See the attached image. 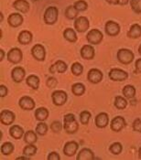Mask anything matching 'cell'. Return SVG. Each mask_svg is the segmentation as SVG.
I'll return each mask as SVG.
<instances>
[{
    "mask_svg": "<svg viewBox=\"0 0 141 160\" xmlns=\"http://www.w3.org/2000/svg\"><path fill=\"white\" fill-rule=\"evenodd\" d=\"M63 128L67 134H75L79 129V123L73 113H67L63 117Z\"/></svg>",
    "mask_w": 141,
    "mask_h": 160,
    "instance_id": "obj_1",
    "label": "cell"
},
{
    "mask_svg": "<svg viewBox=\"0 0 141 160\" xmlns=\"http://www.w3.org/2000/svg\"><path fill=\"white\" fill-rule=\"evenodd\" d=\"M59 18V10L56 7H48L43 15V20L47 25H54L57 23Z\"/></svg>",
    "mask_w": 141,
    "mask_h": 160,
    "instance_id": "obj_2",
    "label": "cell"
},
{
    "mask_svg": "<svg viewBox=\"0 0 141 160\" xmlns=\"http://www.w3.org/2000/svg\"><path fill=\"white\" fill-rule=\"evenodd\" d=\"M116 59L118 62L124 65H128L135 59V54L133 53L132 50L128 49H118L116 53Z\"/></svg>",
    "mask_w": 141,
    "mask_h": 160,
    "instance_id": "obj_3",
    "label": "cell"
},
{
    "mask_svg": "<svg viewBox=\"0 0 141 160\" xmlns=\"http://www.w3.org/2000/svg\"><path fill=\"white\" fill-rule=\"evenodd\" d=\"M103 35L102 31L97 29V28H93L92 30H89L87 35H86V39L88 41V43L91 45H98L102 42Z\"/></svg>",
    "mask_w": 141,
    "mask_h": 160,
    "instance_id": "obj_4",
    "label": "cell"
},
{
    "mask_svg": "<svg viewBox=\"0 0 141 160\" xmlns=\"http://www.w3.org/2000/svg\"><path fill=\"white\" fill-rule=\"evenodd\" d=\"M90 28L89 19L84 16H80L74 20V28L77 32L83 33L87 31Z\"/></svg>",
    "mask_w": 141,
    "mask_h": 160,
    "instance_id": "obj_5",
    "label": "cell"
},
{
    "mask_svg": "<svg viewBox=\"0 0 141 160\" xmlns=\"http://www.w3.org/2000/svg\"><path fill=\"white\" fill-rule=\"evenodd\" d=\"M51 99H52V102L56 106H62L67 102L68 95L63 90H57V91H54L52 92Z\"/></svg>",
    "mask_w": 141,
    "mask_h": 160,
    "instance_id": "obj_6",
    "label": "cell"
},
{
    "mask_svg": "<svg viewBox=\"0 0 141 160\" xmlns=\"http://www.w3.org/2000/svg\"><path fill=\"white\" fill-rule=\"evenodd\" d=\"M108 76H109V79L114 82H123L128 78V73L121 69L114 68L110 70Z\"/></svg>",
    "mask_w": 141,
    "mask_h": 160,
    "instance_id": "obj_7",
    "label": "cell"
},
{
    "mask_svg": "<svg viewBox=\"0 0 141 160\" xmlns=\"http://www.w3.org/2000/svg\"><path fill=\"white\" fill-rule=\"evenodd\" d=\"M7 59L8 62H11L13 64H18L22 61L23 53H22L21 49L18 48H12L8 52Z\"/></svg>",
    "mask_w": 141,
    "mask_h": 160,
    "instance_id": "obj_8",
    "label": "cell"
},
{
    "mask_svg": "<svg viewBox=\"0 0 141 160\" xmlns=\"http://www.w3.org/2000/svg\"><path fill=\"white\" fill-rule=\"evenodd\" d=\"M31 55L36 61L43 62L46 58V49L43 45L36 44L31 48Z\"/></svg>",
    "mask_w": 141,
    "mask_h": 160,
    "instance_id": "obj_9",
    "label": "cell"
},
{
    "mask_svg": "<svg viewBox=\"0 0 141 160\" xmlns=\"http://www.w3.org/2000/svg\"><path fill=\"white\" fill-rule=\"evenodd\" d=\"M104 30H105V33L110 36V37H115L117 36L119 33H120V30H121V28L118 23H116L113 20H109L105 23L104 26Z\"/></svg>",
    "mask_w": 141,
    "mask_h": 160,
    "instance_id": "obj_10",
    "label": "cell"
},
{
    "mask_svg": "<svg viewBox=\"0 0 141 160\" xmlns=\"http://www.w3.org/2000/svg\"><path fill=\"white\" fill-rule=\"evenodd\" d=\"M127 125V122L125 120L124 117L122 116H115V118L112 119L111 123H110V127L112 129V131L114 132H120L123 128H125Z\"/></svg>",
    "mask_w": 141,
    "mask_h": 160,
    "instance_id": "obj_11",
    "label": "cell"
},
{
    "mask_svg": "<svg viewBox=\"0 0 141 160\" xmlns=\"http://www.w3.org/2000/svg\"><path fill=\"white\" fill-rule=\"evenodd\" d=\"M18 104H19V107L25 111H31L35 108L36 106V103L34 102V100L29 97V96H23L19 99V102H18Z\"/></svg>",
    "mask_w": 141,
    "mask_h": 160,
    "instance_id": "obj_12",
    "label": "cell"
},
{
    "mask_svg": "<svg viewBox=\"0 0 141 160\" xmlns=\"http://www.w3.org/2000/svg\"><path fill=\"white\" fill-rule=\"evenodd\" d=\"M24 18L20 13H12L8 18V23L12 28H18L23 24Z\"/></svg>",
    "mask_w": 141,
    "mask_h": 160,
    "instance_id": "obj_13",
    "label": "cell"
},
{
    "mask_svg": "<svg viewBox=\"0 0 141 160\" xmlns=\"http://www.w3.org/2000/svg\"><path fill=\"white\" fill-rule=\"evenodd\" d=\"M103 78V72L98 69H91L87 74V80L90 82L94 84H97L100 82H102Z\"/></svg>",
    "mask_w": 141,
    "mask_h": 160,
    "instance_id": "obj_14",
    "label": "cell"
},
{
    "mask_svg": "<svg viewBox=\"0 0 141 160\" xmlns=\"http://www.w3.org/2000/svg\"><path fill=\"white\" fill-rule=\"evenodd\" d=\"M16 115L10 110H3L0 113V121L5 125H10L14 123Z\"/></svg>",
    "mask_w": 141,
    "mask_h": 160,
    "instance_id": "obj_15",
    "label": "cell"
},
{
    "mask_svg": "<svg viewBox=\"0 0 141 160\" xmlns=\"http://www.w3.org/2000/svg\"><path fill=\"white\" fill-rule=\"evenodd\" d=\"M80 54L84 60H93L95 56V50L93 45H83L80 50Z\"/></svg>",
    "mask_w": 141,
    "mask_h": 160,
    "instance_id": "obj_16",
    "label": "cell"
},
{
    "mask_svg": "<svg viewBox=\"0 0 141 160\" xmlns=\"http://www.w3.org/2000/svg\"><path fill=\"white\" fill-rule=\"evenodd\" d=\"M25 76V70H24L22 67H19V66L15 67L12 70V72H11V78H12V80L16 82V83L21 82L24 80Z\"/></svg>",
    "mask_w": 141,
    "mask_h": 160,
    "instance_id": "obj_17",
    "label": "cell"
},
{
    "mask_svg": "<svg viewBox=\"0 0 141 160\" xmlns=\"http://www.w3.org/2000/svg\"><path fill=\"white\" fill-rule=\"evenodd\" d=\"M79 145L75 141H70L65 144L63 148V153L67 157H73L78 151Z\"/></svg>",
    "mask_w": 141,
    "mask_h": 160,
    "instance_id": "obj_18",
    "label": "cell"
},
{
    "mask_svg": "<svg viewBox=\"0 0 141 160\" xmlns=\"http://www.w3.org/2000/svg\"><path fill=\"white\" fill-rule=\"evenodd\" d=\"M109 124V116L106 112H100L95 117V125L98 128H105Z\"/></svg>",
    "mask_w": 141,
    "mask_h": 160,
    "instance_id": "obj_19",
    "label": "cell"
},
{
    "mask_svg": "<svg viewBox=\"0 0 141 160\" xmlns=\"http://www.w3.org/2000/svg\"><path fill=\"white\" fill-rule=\"evenodd\" d=\"M67 71V64L63 61H57L54 62L49 69V72L51 73H64Z\"/></svg>",
    "mask_w": 141,
    "mask_h": 160,
    "instance_id": "obj_20",
    "label": "cell"
},
{
    "mask_svg": "<svg viewBox=\"0 0 141 160\" xmlns=\"http://www.w3.org/2000/svg\"><path fill=\"white\" fill-rule=\"evenodd\" d=\"M29 7H30L29 3L27 0H15L13 3V8L18 12L23 13V14L28 12Z\"/></svg>",
    "mask_w": 141,
    "mask_h": 160,
    "instance_id": "obj_21",
    "label": "cell"
},
{
    "mask_svg": "<svg viewBox=\"0 0 141 160\" xmlns=\"http://www.w3.org/2000/svg\"><path fill=\"white\" fill-rule=\"evenodd\" d=\"M33 39V35L28 30H22L18 37V41L21 45H28Z\"/></svg>",
    "mask_w": 141,
    "mask_h": 160,
    "instance_id": "obj_22",
    "label": "cell"
},
{
    "mask_svg": "<svg viewBox=\"0 0 141 160\" xmlns=\"http://www.w3.org/2000/svg\"><path fill=\"white\" fill-rule=\"evenodd\" d=\"M9 134L11 137H13L14 139L16 140H19L21 139L23 136L25 135L24 133V130L21 126L18 125V124H15V125H12L10 128H9Z\"/></svg>",
    "mask_w": 141,
    "mask_h": 160,
    "instance_id": "obj_23",
    "label": "cell"
},
{
    "mask_svg": "<svg viewBox=\"0 0 141 160\" xmlns=\"http://www.w3.org/2000/svg\"><path fill=\"white\" fill-rule=\"evenodd\" d=\"M77 160H93L94 159V154L89 148H83L77 155Z\"/></svg>",
    "mask_w": 141,
    "mask_h": 160,
    "instance_id": "obj_24",
    "label": "cell"
},
{
    "mask_svg": "<svg viewBox=\"0 0 141 160\" xmlns=\"http://www.w3.org/2000/svg\"><path fill=\"white\" fill-rule=\"evenodd\" d=\"M128 37L130 38H138L141 37V26L138 23L133 24L128 31Z\"/></svg>",
    "mask_w": 141,
    "mask_h": 160,
    "instance_id": "obj_25",
    "label": "cell"
},
{
    "mask_svg": "<svg viewBox=\"0 0 141 160\" xmlns=\"http://www.w3.org/2000/svg\"><path fill=\"white\" fill-rule=\"evenodd\" d=\"M63 38L69 42L71 43H74L76 42L78 37H77L76 32L74 29H73L72 28H65L63 31Z\"/></svg>",
    "mask_w": 141,
    "mask_h": 160,
    "instance_id": "obj_26",
    "label": "cell"
},
{
    "mask_svg": "<svg viewBox=\"0 0 141 160\" xmlns=\"http://www.w3.org/2000/svg\"><path fill=\"white\" fill-rule=\"evenodd\" d=\"M50 112L47 108L45 107H39L35 111V117L39 122H44L45 120L48 119Z\"/></svg>",
    "mask_w": 141,
    "mask_h": 160,
    "instance_id": "obj_27",
    "label": "cell"
},
{
    "mask_svg": "<svg viewBox=\"0 0 141 160\" xmlns=\"http://www.w3.org/2000/svg\"><path fill=\"white\" fill-rule=\"evenodd\" d=\"M26 82H27V85L29 86L31 89L33 90H38V87H39V78L36 75H29L27 79H26Z\"/></svg>",
    "mask_w": 141,
    "mask_h": 160,
    "instance_id": "obj_28",
    "label": "cell"
},
{
    "mask_svg": "<svg viewBox=\"0 0 141 160\" xmlns=\"http://www.w3.org/2000/svg\"><path fill=\"white\" fill-rule=\"evenodd\" d=\"M64 15L65 17L70 19V20H73V19H75L78 18V15H79V11L75 8L74 6L71 5V6H68L64 11Z\"/></svg>",
    "mask_w": 141,
    "mask_h": 160,
    "instance_id": "obj_29",
    "label": "cell"
},
{
    "mask_svg": "<svg viewBox=\"0 0 141 160\" xmlns=\"http://www.w3.org/2000/svg\"><path fill=\"white\" fill-rule=\"evenodd\" d=\"M37 135L38 134L32 130L26 132L25 135H24V141H25L26 144H35L38 140Z\"/></svg>",
    "mask_w": 141,
    "mask_h": 160,
    "instance_id": "obj_30",
    "label": "cell"
},
{
    "mask_svg": "<svg viewBox=\"0 0 141 160\" xmlns=\"http://www.w3.org/2000/svg\"><path fill=\"white\" fill-rule=\"evenodd\" d=\"M122 92H123L124 97H126L127 99L134 98L135 95H136V88L133 85L128 84V85H126L123 88Z\"/></svg>",
    "mask_w": 141,
    "mask_h": 160,
    "instance_id": "obj_31",
    "label": "cell"
},
{
    "mask_svg": "<svg viewBox=\"0 0 141 160\" xmlns=\"http://www.w3.org/2000/svg\"><path fill=\"white\" fill-rule=\"evenodd\" d=\"M72 92L75 96H82L85 92V86L81 82H76L72 86Z\"/></svg>",
    "mask_w": 141,
    "mask_h": 160,
    "instance_id": "obj_32",
    "label": "cell"
},
{
    "mask_svg": "<svg viewBox=\"0 0 141 160\" xmlns=\"http://www.w3.org/2000/svg\"><path fill=\"white\" fill-rule=\"evenodd\" d=\"M14 145L11 142H6L1 146V154L4 156H9L14 151Z\"/></svg>",
    "mask_w": 141,
    "mask_h": 160,
    "instance_id": "obj_33",
    "label": "cell"
},
{
    "mask_svg": "<svg viewBox=\"0 0 141 160\" xmlns=\"http://www.w3.org/2000/svg\"><path fill=\"white\" fill-rule=\"evenodd\" d=\"M37 151H38V148H36V146H34V144H28V146H26L23 149V155L30 158L36 155Z\"/></svg>",
    "mask_w": 141,
    "mask_h": 160,
    "instance_id": "obj_34",
    "label": "cell"
},
{
    "mask_svg": "<svg viewBox=\"0 0 141 160\" xmlns=\"http://www.w3.org/2000/svg\"><path fill=\"white\" fill-rule=\"evenodd\" d=\"M115 106L119 109V110H123L128 106V101L126 97L123 96H116L115 98Z\"/></svg>",
    "mask_w": 141,
    "mask_h": 160,
    "instance_id": "obj_35",
    "label": "cell"
},
{
    "mask_svg": "<svg viewBox=\"0 0 141 160\" xmlns=\"http://www.w3.org/2000/svg\"><path fill=\"white\" fill-rule=\"evenodd\" d=\"M109 151L113 154V155H119L122 153L123 151V146L121 145V143L119 142H115L113 143L110 147H109Z\"/></svg>",
    "mask_w": 141,
    "mask_h": 160,
    "instance_id": "obj_36",
    "label": "cell"
},
{
    "mask_svg": "<svg viewBox=\"0 0 141 160\" xmlns=\"http://www.w3.org/2000/svg\"><path fill=\"white\" fill-rule=\"evenodd\" d=\"M71 71L73 75L75 76H80L81 74L83 72V67L81 63L79 62H74L73 63L72 67H71Z\"/></svg>",
    "mask_w": 141,
    "mask_h": 160,
    "instance_id": "obj_37",
    "label": "cell"
},
{
    "mask_svg": "<svg viewBox=\"0 0 141 160\" xmlns=\"http://www.w3.org/2000/svg\"><path fill=\"white\" fill-rule=\"evenodd\" d=\"M48 129H49V127H48V125L46 123H43V122H40L36 126V133L38 134V136H45L47 134V132H48Z\"/></svg>",
    "mask_w": 141,
    "mask_h": 160,
    "instance_id": "obj_38",
    "label": "cell"
},
{
    "mask_svg": "<svg viewBox=\"0 0 141 160\" xmlns=\"http://www.w3.org/2000/svg\"><path fill=\"white\" fill-rule=\"evenodd\" d=\"M130 7L136 14H141V0H130Z\"/></svg>",
    "mask_w": 141,
    "mask_h": 160,
    "instance_id": "obj_39",
    "label": "cell"
},
{
    "mask_svg": "<svg viewBox=\"0 0 141 160\" xmlns=\"http://www.w3.org/2000/svg\"><path fill=\"white\" fill-rule=\"evenodd\" d=\"M73 6L75 7V8H76L79 12L85 11V10L87 9V8H88V4H87V2L84 1V0H78V1H76V2L74 3Z\"/></svg>",
    "mask_w": 141,
    "mask_h": 160,
    "instance_id": "obj_40",
    "label": "cell"
},
{
    "mask_svg": "<svg viewBox=\"0 0 141 160\" xmlns=\"http://www.w3.org/2000/svg\"><path fill=\"white\" fill-rule=\"evenodd\" d=\"M91 116H92V114H91L90 112H81V113H80V122H81V123H82V124H84V125L87 124V123H89Z\"/></svg>",
    "mask_w": 141,
    "mask_h": 160,
    "instance_id": "obj_41",
    "label": "cell"
},
{
    "mask_svg": "<svg viewBox=\"0 0 141 160\" xmlns=\"http://www.w3.org/2000/svg\"><path fill=\"white\" fill-rule=\"evenodd\" d=\"M63 129V124L59 121H54L51 124V130L53 133H60Z\"/></svg>",
    "mask_w": 141,
    "mask_h": 160,
    "instance_id": "obj_42",
    "label": "cell"
},
{
    "mask_svg": "<svg viewBox=\"0 0 141 160\" xmlns=\"http://www.w3.org/2000/svg\"><path fill=\"white\" fill-rule=\"evenodd\" d=\"M46 84L49 88H55L58 84V81L54 77H50V78H48V80L46 82Z\"/></svg>",
    "mask_w": 141,
    "mask_h": 160,
    "instance_id": "obj_43",
    "label": "cell"
},
{
    "mask_svg": "<svg viewBox=\"0 0 141 160\" xmlns=\"http://www.w3.org/2000/svg\"><path fill=\"white\" fill-rule=\"evenodd\" d=\"M133 130L136 132L141 133V119L140 118H137L134 122H133Z\"/></svg>",
    "mask_w": 141,
    "mask_h": 160,
    "instance_id": "obj_44",
    "label": "cell"
},
{
    "mask_svg": "<svg viewBox=\"0 0 141 160\" xmlns=\"http://www.w3.org/2000/svg\"><path fill=\"white\" fill-rule=\"evenodd\" d=\"M48 160H61V157L60 155L57 153V152H51L49 155H48V158H47Z\"/></svg>",
    "mask_w": 141,
    "mask_h": 160,
    "instance_id": "obj_45",
    "label": "cell"
},
{
    "mask_svg": "<svg viewBox=\"0 0 141 160\" xmlns=\"http://www.w3.org/2000/svg\"><path fill=\"white\" fill-rule=\"evenodd\" d=\"M8 87L5 86L4 84H1V85H0V96H1L2 98H4L5 96L8 95Z\"/></svg>",
    "mask_w": 141,
    "mask_h": 160,
    "instance_id": "obj_46",
    "label": "cell"
},
{
    "mask_svg": "<svg viewBox=\"0 0 141 160\" xmlns=\"http://www.w3.org/2000/svg\"><path fill=\"white\" fill-rule=\"evenodd\" d=\"M135 67H136V72L137 73H141V58L138 59L135 63Z\"/></svg>",
    "mask_w": 141,
    "mask_h": 160,
    "instance_id": "obj_47",
    "label": "cell"
},
{
    "mask_svg": "<svg viewBox=\"0 0 141 160\" xmlns=\"http://www.w3.org/2000/svg\"><path fill=\"white\" fill-rule=\"evenodd\" d=\"M105 1L110 5H118L119 3V0H105Z\"/></svg>",
    "mask_w": 141,
    "mask_h": 160,
    "instance_id": "obj_48",
    "label": "cell"
},
{
    "mask_svg": "<svg viewBox=\"0 0 141 160\" xmlns=\"http://www.w3.org/2000/svg\"><path fill=\"white\" fill-rule=\"evenodd\" d=\"M129 2H130V0H119V3H118V5H121V6H126V5H128Z\"/></svg>",
    "mask_w": 141,
    "mask_h": 160,
    "instance_id": "obj_49",
    "label": "cell"
},
{
    "mask_svg": "<svg viewBox=\"0 0 141 160\" xmlns=\"http://www.w3.org/2000/svg\"><path fill=\"white\" fill-rule=\"evenodd\" d=\"M17 159L18 160H28V159H30V158H28V157H27V156H23V157H18V158H17Z\"/></svg>",
    "mask_w": 141,
    "mask_h": 160,
    "instance_id": "obj_50",
    "label": "cell"
},
{
    "mask_svg": "<svg viewBox=\"0 0 141 160\" xmlns=\"http://www.w3.org/2000/svg\"><path fill=\"white\" fill-rule=\"evenodd\" d=\"M0 53H1V60H0V61H3V60H4V56H5V51H4V49H0Z\"/></svg>",
    "mask_w": 141,
    "mask_h": 160,
    "instance_id": "obj_51",
    "label": "cell"
},
{
    "mask_svg": "<svg viewBox=\"0 0 141 160\" xmlns=\"http://www.w3.org/2000/svg\"><path fill=\"white\" fill-rule=\"evenodd\" d=\"M138 157H139V158H141V148L138 149Z\"/></svg>",
    "mask_w": 141,
    "mask_h": 160,
    "instance_id": "obj_52",
    "label": "cell"
},
{
    "mask_svg": "<svg viewBox=\"0 0 141 160\" xmlns=\"http://www.w3.org/2000/svg\"><path fill=\"white\" fill-rule=\"evenodd\" d=\"M0 16H1V22H2L3 19H4V15H3V13L1 12V15H0Z\"/></svg>",
    "mask_w": 141,
    "mask_h": 160,
    "instance_id": "obj_53",
    "label": "cell"
},
{
    "mask_svg": "<svg viewBox=\"0 0 141 160\" xmlns=\"http://www.w3.org/2000/svg\"><path fill=\"white\" fill-rule=\"evenodd\" d=\"M138 53L141 55V44H140V46L138 47Z\"/></svg>",
    "mask_w": 141,
    "mask_h": 160,
    "instance_id": "obj_54",
    "label": "cell"
},
{
    "mask_svg": "<svg viewBox=\"0 0 141 160\" xmlns=\"http://www.w3.org/2000/svg\"><path fill=\"white\" fill-rule=\"evenodd\" d=\"M33 2H37V1H38V0H32Z\"/></svg>",
    "mask_w": 141,
    "mask_h": 160,
    "instance_id": "obj_55",
    "label": "cell"
}]
</instances>
